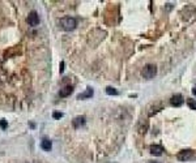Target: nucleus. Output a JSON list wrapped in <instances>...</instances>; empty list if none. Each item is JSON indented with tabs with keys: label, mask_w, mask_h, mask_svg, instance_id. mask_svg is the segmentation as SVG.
Wrapping results in <instances>:
<instances>
[{
	"label": "nucleus",
	"mask_w": 196,
	"mask_h": 163,
	"mask_svg": "<svg viewBox=\"0 0 196 163\" xmlns=\"http://www.w3.org/2000/svg\"><path fill=\"white\" fill-rule=\"evenodd\" d=\"M77 26V20L75 17H63L60 20V28L65 31H71Z\"/></svg>",
	"instance_id": "f257e3e1"
},
{
	"label": "nucleus",
	"mask_w": 196,
	"mask_h": 163,
	"mask_svg": "<svg viewBox=\"0 0 196 163\" xmlns=\"http://www.w3.org/2000/svg\"><path fill=\"white\" fill-rule=\"evenodd\" d=\"M141 74H143L144 78L152 80L157 74V67L154 64H146L145 67L143 68V70H141Z\"/></svg>",
	"instance_id": "f03ea898"
},
{
	"label": "nucleus",
	"mask_w": 196,
	"mask_h": 163,
	"mask_svg": "<svg viewBox=\"0 0 196 163\" xmlns=\"http://www.w3.org/2000/svg\"><path fill=\"white\" fill-rule=\"evenodd\" d=\"M194 157V151L191 149H186V150H182V151H179V153L177 154V158L178 161H181V162H186L188 159H191Z\"/></svg>",
	"instance_id": "7ed1b4c3"
},
{
	"label": "nucleus",
	"mask_w": 196,
	"mask_h": 163,
	"mask_svg": "<svg viewBox=\"0 0 196 163\" xmlns=\"http://www.w3.org/2000/svg\"><path fill=\"white\" fill-rule=\"evenodd\" d=\"M28 24L30 26H33V28H35V26L39 25V16H38V13L35 12V10H31V12L29 13L28 16Z\"/></svg>",
	"instance_id": "20e7f679"
},
{
	"label": "nucleus",
	"mask_w": 196,
	"mask_h": 163,
	"mask_svg": "<svg viewBox=\"0 0 196 163\" xmlns=\"http://www.w3.org/2000/svg\"><path fill=\"white\" fill-rule=\"evenodd\" d=\"M170 103H171V106H174V107H181L184 103V99H183V97L181 94H175V95L171 97Z\"/></svg>",
	"instance_id": "39448f33"
},
{
	"label": "nucleus",
	"mask_w": 196,
	"mask_h": 163,
	"mask_svg": "<svg viewBox=\"0 0 196 163\" xmlns=\"http://www.w3.org/2000/svg\"><path fill=\"white\" fill-rule=\"evenodd\" d=\"M72 91H73V86L72 85H67V86H64L63 89H60V91H59V97L65 98V97L72 94Z\"/></svg>",
	"instance_id": "423d86ee"
},
{
	"label": "nucleus",
	"mask_w": 196,
	"mask_h": 163,
	"mask_svg": "<svg viewBox=\"0 0 196 163\" xmlns=\"http://www.w3.org/2000/svg\"><path fill=\"white\" fill-rule=\"evenodd\" d=\"M85 116H76L73 120H72V124H73V127L76 128V129H79L80 127H83L84 124H85Z\"/></svg>",
	"instance_id": "0eeeda50"
},
{
	"label": "nucleus",
	"mask_w": 196,
	"mask_h": 163,
	"mask_svg": "<svg viewBox=\"0 0 196 163\" xmlns=\"http://www.w3.org/2000/svg\"><path fill=\"white\" fill-rule=\"evenodd\" d=\"M149 150H150V153L153 154V155H156V157H160L163 153V148H162L161 145H152Z\"/></svg>",
	"instance_id": "6e6552de"
},
{
	"label": "nucleus",
	"mask_w": 196,
	"mask_h": 163,
	"mask_svg": "<svg viewBox=\"0 0 196 163\" xmlns=\"http://www.w3.org/2000/svg\"><path fill=\"white\" fill-rule=\"evenodd\" d=\"M41 148H42V150H45V151H50L52 149V142L48 138H43L41 141Z\"/></svg>",
	"instance_id": "1a4fd4ad"
},
{
	"label": "nucleus",
	"mask_w": 196,
	"mask_h": 163,
	"mask_svg": "<svg viewBox=\"0 0 196 163\" xmlns=\"http://www.w3.org/2000/svg\"><path fill=\"white\" fill-rule=\"evenodd\" d=\"M93 93H94L93 89L88 88L84 91V93H81V94L77 95V99H86V98H92V97H93Z\"/></svg>",
	"instance_id": "9d476101"
},
{
	"label": "nucleus",
	"mask_w": 196,
	"mask_h": 163,
	"mask_svg": "<svg viewBox=\"0 0 196 163\" xmlns=\"http://www.w3.org/2000/svg\"><path fill=\"white\" fill-rule=\"evenodd\" d=\"M106 94L107 95H116L118 90L115 88H111V86H107V88H106Z\"/></svg>",
	"instance_id": "9b49d317"
},
{
	"label": "nucleus",
	"mask_w": 196,
	"mask_h": 163,
	"mask_svg": "<svg viewBox=\"0 0 196 163\" xmlns=\"http://www.w3.org/2000/svg\"><path fill=\"white\" fill-rule=\"evenodd\" d=\"M187 105H188V107L191 108V110H195V111H196V101H195V99L188 98V99H187Z\"/></svg>",
	"instance_id": "f8f14e48"
},
{
	"label": "nucleus",
	"mask_w": 196,
	"mask_h": 163,
	"mask_svg": "<svg viewBox=\"0 0 196 163\" xmlns=\"http://www.w3.org/2000/svg\"><path fill=\"white\" fill-rule=\"evenodd\" d=\"M7 127H8V121L5 120V119H0V128L7 129Z\"/></svg>",
	"instance_id": "ddd939ff"
},
{
	"label": "nucleus",
	"mask_w": 196,
	"mask_h": 163,
	"mask_svg": "<svg viewBox=\"0 0 196 163\" xmlns=\"http://www.w3.org/2000/svg\"><path fill=\"white\" fill-rule=\"evenodd\" d=\"M52 117L54 119H60V117H63V113L62 112H54L52 113Z\"/></svg>",
	"instance_id": "4468645a"
},
{
	"label": "nucleus",
	"mask_w": 196,
	"mask_h": 163,
	"mask_svg": "<svg viewBox=\"0 0 196 163\" xmlns=\"http://www.w3.org/2000/svg\"><path fill=\"white\" fill-rule=\"evenodd\" d=\"M63 70H64V62L60 63V73H63Z\"/></svg>",
	"instance_id": "2eb2a0df"
},
{
	"label": "nucleus",
	"mask_w": 196,
	"mask_h": 163,
	"mask_svg": "<svg viewBox=\"0 0 196 163\" xmlns=\"http://www.w3.org/2000/svg\"><path fill=\"white\" fill-rule=\"evenodd\" d=\"M192 93H194V94L196 95V89H194V90H192Z\"/></svg>",
	"instance_id": "dca6fc26"
},
{
	"label": "nucleus",
	"mask_w": 196,
	"mask_h": 163,
	"mask_svg": "<svg viewBox=\"0 0 196 163\" xmlns=\"http://www.w3.org/2000/svg\"><path fill=\"white\" fill-rule=\"evenodd\" d=\"M148 163H158V162H148Z\"/></svg>",
	"instance_id": "f3484780"
}]
</instances>
